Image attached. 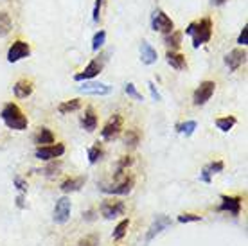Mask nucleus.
I'll return each mask as SVG.
<instances>
[{"mask_svg":"<svg viewBox=\"0 0 248 246\" xmlns=\"http://www.w3.org/2000/svg\"><path fill=\"white\" fill-rule=\"evenodd\" d=\"M126 212V205L123 201H103L101 203V214L105 219H115Z\"/></svg>","mask_w":248,"mask_h":246,"instance_id":"ddd939ff","label":"nucleus"},{"mask_svg":"<svg viewBox=\"0 0 248 246\" xmlns=\"http://www.w3.org/2000/svg\"><path fill=\"white\" fill-rule=\"evenodd\" d=\"M131 164H133V158H131V156H123L121 162L117 164V174H115V178H119V176L124 172V169H128Z\"/></svg>","mask_w":248,"mask_h":246,"instance_id":"2f4dec72","label":"nucleus"},{"mask_svg":"<svg viewBox=\"0 0 248 246\" xmlns=\"http://www.w3.org/2000/svg\"><path fill=\"white\" fill-rule=\"evenodd\" d=\"M105 40H106V32L105 31H99L95 32V36L92 40V49L93 50H99L103 45H105Z\"/></svg>","mask_w":248,"mask_h":246,"instance_id":"7c9ffc66","label":"nucleus"},{"mask_svg":"<svg viewBox=\"0 0 248 246\" xmlns=\"http://www.w3.org/2000/svg\"><path fill=\"white\" fill-rule=\"evenodd\" d=\"M85 182H87V178H85V176L68 178V180H65L62 185H60V189H62V192H65V194H68V192H76V191H79L81 187L85 185Z\"/></svg>","mask_w":248,"mask_h":246,"instance_id":"6ab92c4d","label":"nucleus"},{"mask_svg":"<svg viewBox=\"0 0 248 246\" xmlns=\"http://www.w3.org/2000/svg\"><path fill=\"white\" fill-rule=\"evenodd\" d=\"M60 169H62V164H60V162H52V164H50L49 167H45L42 172H44L45 176H54V174H58Z\"/></svg>","mask_w":248,"mask_h":246,"instance_id":"c9c22d12","label":"nucleus"},{"mask_svg":"<svg viewBox=\"0 0 248 246\" xmlns=\"http://www.w3.org/2000/svg\"><path fill=\"white\" fill-rule=\"evenodd\" d=\"M34 142L38 146H50L54 144V133L49 128H40V131L34 135Z\"/></svg>","mask_w":248,"mask_h":246,"instance_id":"412c9836","label":"nucleus"},{"mask_svg":"<svg viewBox=\"0 0 248 246\" xmlns=\"http://www.w3.org/2000/svg\"><path fill=\"white\" fill-rule=\"evenodd\" d=\"M237 43H239V45H243V47L248 43V25H245V27H243L241 34H239V38H237Z\"/></svg>","mask_w":248,"mask_h":246,"instance_id":"4c0bfd02","label":"nucleus"},{"mask_svg":"<svg viewBox=\"0 0 248 246\" xmlns=\"http://www.w3.org/2000/svg\"><path fill=\"white\" fill-rule=\"evenodd\" d=\"M128 227H130V219L126 217V219H123V221L119 223L117 227H115V230H113V234H112V237L115 241H121L126 235V232H128Z\"/></svg>","mask_w":248,"mask_h":246,"instance_id":"bb28decb","label":"nucleus"},{"mask_svg":"<svg viewBox=\"0 0 248 246\" xmlns=\"http://www.w3.org/2000/svg\"><path fill=\"white\" fill-rule=\"evenodd\" d=\"M203 217L196 214H180L178 215V223H198L202 221Z\"/></svg>","mask_w":248,"mask_h":246,"instance_id":"f704fd0d","label":"nucleus"},{"mask_svg":"<svg viewBox=\"0 0 248 246\" xmlns=\"http://www.w3.org/2000/svg\"><path fill=\"white\" fill-rule=\"evenodd\" d=\"M101 70H103V62H99V60H92V62L85 67L83 72H79V74L74 76V79L78 81V83H81V81H90L99 74Z\"/></svg>","mask_w":248,"mask_h":246,"instance_id":"4468645a","label":"nucleus"},{"mask_svg":"<svg viewBox=\"0 0 248 246\" xmlns=\"http://www.w3.org/2000/svg\"><path fill=\"white\" fill-rule=\"evenodd\" d=\"M236 117L234 115H227V117H219V119H216V128L217 129H221L223 133H229L230 129L236 126Z\"/></svg>","mask_w":248,"mask_h":246,"instance_id":"5701e85b","label":"nucleus"},{"mask_svg":"<svg viewBox=\"0 0 248 246\" xmlns=\"http://www.w3.org/2000/svg\"><path fill=\"white\" fill-rule=\"evenodd\" d=\"M227 0H211V4L212 6H223Z\"/></svg>","mask_w":248,"mask_h":246,"instance_id":"37998d69","label":"nucleus"},{"mask_svg":"<svg viewBox=\"0 0 248 246\" xmlns=\"http://www.w3.org/2000/svg\"><path fill=\"white\" fill-rule=\"evenodd\" d=\"M81 108V101L79 99H70V101H65L58 106V111L65 115V113H70V111H78Z\"/></svg>","mask_w":248,"mask_h":246,"instance_id":"b1692460","label":"nucleus"},{"mask_svg":"<svg viewBox=\"0 0 248 246\" xmlns=\"http://www.w3.org/2000/svg\"><path fill=\"white\" fill-rule=\"evenodd\" d=\"M83 217H85L87 221H92V219H93V210H87V212L83 214Z\"/></svg>","mask_w":248,"mask_h":246,"instance_id":"a19ab883","label":"nucleus"},{"mask_svg":"<svg viewBox=\"0 0 248 246\" xmlns=\"http://www.w3.org/2000/svg\"><path fill=\"white\" fill-rule=\"evenodd\" d=\"M151 27H153V31L169 34V32L174 29V24L166 13L160 11V9H156V11L153 13V16H151Z\"/></svg>","mask_w":248,"mask_h":246,"instance_id":"423d86ee","label":"nucleus"},{"mask_svg":"<svg viewBox=\"0 0 248 246\" xmlns=\"http://www.w3.org/2000/svg\"><path fill=\"white\" fill-rule=\"evenodd\" d=\"M133 184H135V180L131 178H124L123 182H119L115 185H99V191L105 192V194H113V196H128L133 189Z\"/></svg>","mask_w":248,"mask_h":246,"instance_id":"39448f33","label":"nucleus"},{"mask_svg":"<svg viewBox=\"0 0 248 246\" xmlns=\"http://www.w3.org/2000/svg\"><path fill=\"white\" fill-rule=\"evenodd\" d=\"M214 90H216V83L214 81H203V83H200V86L194 90V95H192L194 106H203L207 101H211V97L214 95Z\"/></svg>","mask_w":248,"mask_h":246,"instance_id":"7ed1b4c3","label":"nucleus"},{"mask_svg":"<svg viewBox=\"0 0 248 246\" xmlns=\"http://www.w3.org/2000/svg\"><path fill=\"white\" fill-rule=\"evenodd\" d=\"M169 227H171V219H169L168 215H156V219L153 221V225L149 227L148 234H146V245H149L156 235H160L162 232L168 230Z\"/></svg>","mask_w":248,"mask_h":246,"instance_id":"f8f14e48","label":"nucleus"},{"mask_svg":"<svg viewBox=\"0 0 248 246\" xmlns=\"http://www.w3.org/2000/svg\"><path fill=\"white\" fill-rule=\"evenodd\" d=\"M241 205H243V200L239 196H227V194H223L217 210L219 212H229L232 215H239L241 214Z\"/></svg>","mask_w":248,"mask_h":246,"instance_id":"9b49d317","label":"nucleus"},{"mask_svg":"<svg viewBox=\"0 0 248 246\" xmlns=\"http://www.w3.org/2000/svg\"><path fill=\"white\" fill-rule=\"evenodd\" d=\"M186 34L192 38V47L198 49L200 45L207 43L212 38V22L211 18H203L200 22H192L187 25Z\"/></svg>","mask_w":248,"mask_h":246,"instance_id":"f257e3e1","label":"nucleus"},{"mask_svg":"<svg viewBox=\"0 0 248 246\" xmlns=\"http://www.w3.org/2000/svg\"><path fill=\"white\" fill-rule=\"evenodd\" d=\"M70 212H72V203L68 198H60L54 205V210H52V219L58 225H65V223L70 219Z\"/></svg>","mask_w":248,"mask_h":246,"instance_id":"20e7f679","label":"nucleus"},{"mask_svg":"<svg viewBox=\"0 0 248 246\" xmlns=\"http://www.w3.org/2000/svg\"><path fill=\"white\" fill-rule=\"evenodd\" d=\"M139 140H140V135H139V131L131 129V131H128V133H126L124 144H126V146H130V148H135L137 144H139Z\"/></svg>","mask_w":248,"mask_h":246,"instance_id":"c756f323","label":"nucleus"},{"mask_svg":"<svg viewBox=\"0 0 248 246\" xmlns=\"http://www.w3.org/2000/svg\"><path fill=\"white\" fill-rule=\"evenodd\" d=\"M166 45H168L171 50H176L178 47L182 45V32H176V31H171L166 36Z\"/></svg>","mask_w":248,"mask_h":246,"instance_id":"a878e982","label":"nucleus"},{"mask_svg":"<svg viewBox=\"0 0 248 246\" xmlns=\"http://www.w3.org/2000/svg\"><path fill=\"white\" fill-rule=\"evenodd\" d=\"M15 185H16V189H18L22 194H25V192H27V182H24L20 176H16V178H15Z\"/></svg>","mask_w":248,"mask_h":246,"instance_id":"58836bf2","label":"nucleus"},{"mask_svg":"<svg viewBox=\"0 0 248 246\" xmlns=\"http://www.w3.org/2000/svg\"><path fill=\"white\" fill-rule=\"evenodd\" d=\"M148 86H149V92H151V97L155 99V101H162V95L158 93V90H156L155 83H151V81H149Z\"/></svg>","mask_w":248,"mask_h":246,"instance_id":"ea45409f","label":"nucleus"},{"mask_svg":"<svg viewBox=\"0 0 248 246\" xmlns=\"http://www.w3.org/2000/svg\"><path fill=\"white\" fill-rule=\"evenodd\" d=\"M97 245H99V235L92 234V235L83 237V239H81L76 246H97Z\"/></svg>","mask_w":248,"mask_h":246,"instance_id":"473e14b6","label":"nucleus"},{"mask_svg":"<svg viewBox=\"0 0 248 246\" xmlns=\"http://www.w3.org/2000/svg\"><path fill=\"white\" fill-rule=\"evenodd\" d=\"M196 128H198L196 121H187V123H184V124H178V126H176V131L182 133V135H186V137H191Z\"/></svg>","mask_w":248,"mask_h":246,"instance_id":"cd10ccee","label":"nucleus"},{"mask_svg":"<svg viewBox=\"0 0 248 246\" xmlns=\"http://www.w3.org/2000/svg\"><path fill=\"white\" fill-rule=\"evenodd\" d=\"M124 90H126V93H128L130 97L135 99V101H144L142 93H139V90H137V88H135V85H133V83H128V85H126V88H124Z\"/></svg>","mask_w":248,"mask_h":246,"instance_id":"72a5a7b5","label":"nucleus"},{"mask_svg":"<svg viewBox=\"0 0 248 246\" xmlns=\"http://www.w3.org/2000/svg\"><path fill=\"white\" fill-rule=\"evenodd\" d=\"M101 156H103L101 146H92V148L88 149V162H90V164H97V162L101 160Z\"/></svg>","mask_w":248,"mask_h":246,"instance_id":"c85d7f7f","label":"nucleus"},{"mask_svg":"<svg viewBox=\"0 0 248 246\" xmlns=\"http://www.w3.org/2000/svg\"><path fill=\"white\" fill-rule=\"evenodd\" d=\"M223 162L221 160H216V162H211V164H207V166L202 169L200 172V182H203V184H211L212 182V176L217 174V172L223 171Z\"/></svg>","mask_w":248,"mask_h":246,"instance_id":"dca6fc26","label":"nucleus"},{"mask_svg":"<svg viewBox=\"0 0 248 246\" xmlns=\"http://www.w3.org/2000/svg\"><path fill=\"white\" fill-rule=\"evenodd\" d=\"M16 205H18L20 209H24V207H25V203H24V194H20V196L16 198Z\"/></svg>","mask_w":248,"mask_h":246,"instance_id":"79ce46f5","label":"nucleus"},{"mask_svg":"<svg viewBox=\"0 0 248 246\" xmlns=\"http://www.w3.org/2000/svg\"><path fill=\"white\" fill-rule=\"evenodd\" d=\"M29 54H31L29 43L18 40V42L13 43L11 47H9V50H7V62L16 63V62H20V60H24V58H27Z\"/></svg>","mask_w":248,"mask_h":246,"instance_id":"0eeeda50","label":"nucleus"},{"mask_svg":"<svg viewBox=\"0 0 248 246\" xmlns=\"http://www.w3.org/2000/svg\"><path fill=\"white\" fill-rule=\"evenodd\" d=\"M13 92H15V95L18 99H27L32 93V83L27 79L16 81L15 86H13Z\"/></svg>","mask_w":248,"mask_h":246,"instance_id":"a211bd4d","label":"nucleus"},{"mask_svg":"<svg viewBox=\"0 0 248 246\" xmlns=\"http://www.w3.org/2000/svg\"><path fill=\"white\" fill-rule=\"evenodd\" d=\"M121 129H123V117L115 113L113 117H110V121L105 124V128L101 129V135L105 140H113L115 137L121 133Z\"/></svg>","mask_w":248,"mask_h":246,"instance_id":"9d476101","label":"nucleus"},{"mask_svg":"<svg viewBox=\"0 0 248 246\" xmlns=\"http://www.w3.org/2000/svg\"><path fill=\"white\" fill-rule=\"evenodd\" d=\"M13 29V22H11V16L7 15V13L0 11V38L6 36L7 32Z\"/></svg>","mask_w":248,"mask_h":246,"instance_id":"393cba45","label":"nucleus"},{"mask_svg":"<svg viewBox=\"0 0 248 246\" xmlns=\"http://www.w3.org/2000/svg\"><path fill=\"white\" fill-rule=\"evenodd\" d=\"M63 153H65L63 144H50V146H40L34 154L38 160H54V158H60Z\"/></svg>","mask_w":248,"mask_h":246,"instance_id":"1a4fd4ad","label":"nucleus"},{"mask_svg":"<svg viewBox=\"0 0 248 246\" xmlns=\"http://www.w3.org/2000/svg\"><path fill=\"white\" fill-rule=\"evenodd\" d=\"M103 2H105V0H95V6H93V15H92V20H93V22H99L101 7H103Z\"/></svg>","mask_w":248,"mask_h":246,"instance_id":"e433bc0d","label":"nucleus"},{"mask_svg":"<svg viewBox=\"0 0 248 246\" xmlns=\"http://www.w3.org/2000/svg\"><path fill=\"white\" fill-rule=\"evenodd\" d=\"M140 60H142L144 65H153V63H156V60H158L156 50L153 49L148 42L140 43Z\"/></svg>","mask_w":248,"mask_h":246,"instance_id":"f3484780","label":"nucleus"},{"mask_svg":"<svg viewBox=\"0 0 248 246\" xmlns=\"http://www.w3.org/2000/svg\"><path fill=\"white\" fill-rule=\"evenodd\" d=\"M0 119L4 121L9 129H16V131H24L27 128V117H25L22 110L15 103H7L2 111H0Z\"/></svg>","mask_w":248,"mask_h":246,"instance_id":"f03ea898","label":"nucleus"},{"mask_svg":"<svg viewBox=\"0 0 248 246\" xmlns=\"http://www.w3.org/2000/svg\"><path fill=\"white\" fill-rule=\"evenodd\" d=\"M245 58H247V52L241 49H234L230 50L229 54L225 56V65L229 67V70H232V72H236L237 68L241 67L243 62H245Z\"/></svg>","mask_w":248,"mask_h":246,"instance_id":"2eb2a0df","label":"nucleus"},{"mask_svg":"<svg viewBox=\"0 0 248 246\" xmlns=\"http://www.w3.org/2000/svg\"><path fill=\"white\" fill-rule=\"evenodd\" d=\"M166 60H168V63L174 68V70H184V68L187 67L186 56L178 54V52H173V50H171V52H168Z\"/></svg>","mask_w":248,"mask_h":246,"instance_id":"4be33fe9","label":"nucleus"},{"mask_svg":"<svg viewBox=\"0 0 248 246\" xmlns=\"http://www.w3.org/2000/svg\"><path fill=\"white\" fill-rule=\"evenodd\" d=\"M81 126L87 129V131H93V129L97 128V115H95L93 108L88 106L87 110H85V115L81 119Z\"/></svg>","mask_w":248,"mask_h":246,"instance_id":"aec40b11","label":"nucleus"},{"mask_svg":"<svg viewBox=\"0 0 248 246\" xmlns=\"http://www.w3.org/2000/svg\"><path fill=\"white\" fill-rule=\"evenodd\" d=\"M78 90L87 95H108V93H112V86L97 83V81H85L81 86H78Z\"/></svg>","mask_w":248,"mask_h":246,"instance_id":"6e6552de","label":"nucleus"}]
</instances>
